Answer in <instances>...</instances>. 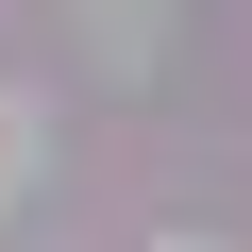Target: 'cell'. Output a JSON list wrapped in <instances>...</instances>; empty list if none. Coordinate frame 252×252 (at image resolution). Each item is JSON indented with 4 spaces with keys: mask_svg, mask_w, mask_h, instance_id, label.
Returning a JSON list of instances; mask_svg holds the SVG:
<instances>
[{
    "mask_svg": "<svg viewBox=\"0 0 252 252\" xmlns=\"http://www.w3.org/2000/svg\"><path fill=\"white\" fill-rule=\"evenodd\" d=\"M84 67H168V0H84Z\"/></svg>",
    "mask_w": 252,
    "mask_h": 252,
    "instance_id": "cell-1",
    "label": "cell"
},
{
    "mask_svg": "<svg viewBox=\"0 0 252 252\" xmlns=\"http://www.w3.org/2000/svg\"><path fill=\"white\" fill-rule=\"evenodd\" d=\"M0 202H34V101L0 84Z\"/></svg>",
    "mask_w": 252,
    "mask_h": 252,
    "instance_id": "cell-2",
    "label": "cell"
},
{
    "mask_svg": "<svg viewBox=\"0 0 252 252\" xmlns=\"http://www.w3.org/2000/svg\"><path fill=\"white\" fill-rule=\"evenodd\" d=\"M168 252H219V235H168Z\"/></svg>",
    "mask_w": 252,
    "mask_h": 252,
    "instance_id": "cell-3",
    "label": "cell"
}]
</instances>
